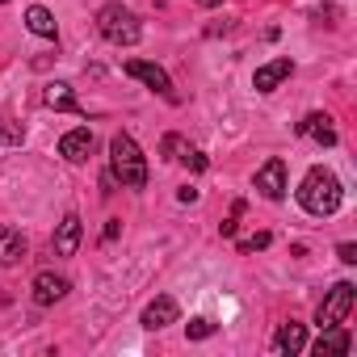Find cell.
<instances>
[{
	"label": "cell",
	"instance_id": "cell-1",
	"mask_svg": "<svg viewBox=\"0 0 357 357\" xmlns=\"http://www.w3.org/2000/svg\"><path fill=\"white\" fill-rule=\"evenodd\" d=\"M340 202H344V185L336 181V172H328L324 164L307 168L303 185H298V206L315 219H328V215L340 211Z\"/></svg>",
	"mask_w": 357,
	"mask_h": 357
},
{
	"label": "cell",
	"instance_id": "cell-2",
	"mask_svg": "<svg viewBox=\"0 0 357 357\" xmlns=\"http://www.w3.org/2000/svg\"><path fill=\"white\" fill-rule=\"evenodd\" d=\"M109 172L122 190H143L147 185V155L139 151V143L130 135L109 139Z\"/></svg>",
	"mask_w": 357,
	"mask_h": 357
},
{
	"label": "cell",
	"instance_id": "cell-3",
	"mask_svg": "<svg viewBox=\"0 0 357 357\" xmlns=\"http://www.w3.org/2000/svg\"><path fill=\"white\" fill-rule=\"evenodd\" d=\"M97 30H101V38L114 43V47H135V43L143 38V26H139V17H135L126 5H101V9H97Z\"/></svg>",
	"mask_w": 357,
	"mask_h": 357
},
{
	"label": "cell",
	"instance_id": "cell-4",
	"mask_svg": "<svg viewBox=\"0 0 357 357\" xmlns=\"http://www.w3.org/2000/svg\"><path fill=\"white\" fill-rule=\"evenodd\" d=\"M353 303H357V286H353V282H336V286L324 294V303H319V311H315V324H319V328L344 324L349 311H353Z\"/></svg>",
	"mask_w": 357,
	"mask_h": 357
},
{
	"label": "cell",
	"instance_id": "cell-5",
	"mask_svg": "<svg viewBox=\"0 0 357 357\" xmlns=\"http://www.w3.org/2000/svg\"><path fill=\"white\" fill-rule=\"evenodd\" d=\"M257 194L261 198H269V202H282L286 198V160H265L261 168H257Z\"/></svg>",
	"mask_w": 357,
	"mask_h": 357
},
{
	"label": "cell",
	"instance_id": "cell-6",
	"mask_svg": "<svg viewBox=\"0 0 357 357\" xmlns=\"http://www.w3.org/2000/svg\"><path fill=\"white\" fill-rule=\"evenodd\" d=\"M122 72H126L130 80H143L151 93H160V97L176 101V93H172V80H168V72H164V68H155V63H147V59H130Z\"/></svg>",
	"mask_w": 357,
	"mask_h": 357
},
{
	"label": "cell",
	"instance_id": "cell-7",
	"mask_svg": "<svg viewBox=\"0 0 357 357\" xmlns=\"http://www.w3.org/2000/svg\"><path fill=\"white\" fill-rule=\"evenodd\" d=\"M176 315H181V307H176V298H168V294H160V298H151L147 307H143V328L147 332H160V328H168V324H176Z\"/></svg>",
	"mask_w": 357,
	"mask_h": 357
},
{
	"label": "cell",
	"instance_id": "cell-8",
	"mask_svg": "<svg viewBox=\"0 0 357 357\" xmlns=\"http://www.w3.org/2000/svg\"><path fill=\"white\" fill-rule=\"evenodd\" d=\"M93 143H97L93 130H89V126H76V130H68V135L59 139V155L72 160V164H84V160L93 155Z\"/></svg>",
	"mask_w": 357,
	"mask_h": 357
},
{
	"label": "cell",
	"instance_id": "cell-9",
	"mask_svg": "<svg viewBox=\"0 0 357 357\" xmlns=\"http://www.w3.org/2000/svg\"><path fill=\"white\" fill-rule=\"evenodd\" d=\"M68 290H72L68 278H59V273H51V269L34 278V303H38V307H55V303H63Z\"/></svg>",
	"mask_w": 357,
	"mask_h": 357
},
{
	"label": "cell",
	"instance_id": "cell-10",
	"mask_svg": "<svg viewBox=\"0 0 357 357\" xmlns=\"http://www.w3.org/2000/svg\"><path fill=\"white\" fill-rule=\"evenodd\" d=\"M290 72H294V63H290V59H269V63H261V68H257L252 89H257V93H273L282 80H290Z\"/></svg>",
	"mask_w": 357,
	"mask_h": 357
},
{
	"label": "cell",
	"instance_id": "cell-11",
	"mask_svg": "<svg viewBox=\"0 0 357 357\" xmlns=\"http://www.w3.org/2000/svg\"><path fill=\"white\" fill-rule=\"evenodd\" d=\"M298 135L315 139L319 147H332V143H336V126H332V118H328V114H307V118L298 122Z\"/></svg>",
	"mask_w": 357,
	"mask_h": 357
},
{
	"label": "cell",
	"instance_id": "cell-12",
	"mask_svg": "<svg viewBox=\"0 0 357 357\" xmlns=\"http://www.w3.org/2000/svg\"><path fill=\"white\" fill-rule=\"evenodd\" d=\"M76 248H80V215L72 211V215H63V223L55 231V257H76Z\"/></svg>",
	"mask_w": 357,
	"mask_h": 357
},
{
	"label": "cell",
	"instance_id": "cell-13",
	"mask_svg": "<svg viewBox=\"0 0 357 357\" xmlns=\"http://www.w3.org/2000/svg\"><path fill=\"white\" fill-rule=\"evenodd\" d=\"M22 257H26V236H22L17 227H5V223H0V269L17 265Z\"/></svg>",
	"mask_w": 357,
	"mask_h": 357
},
{
	"label": "cell",
	"instance_id": "cell-14",
	"mask_svg": "<svg viewBox=\"0 0 357 357\" xmlns=\"http://www.w3.org/2000/svg\"><path fill=\"white\" fill-rule=\"evenodd\" d=\"M273 349H278V353H286V357L303 353V349H307V328H303V324H294V319H290V324H282V328H278V336H273Z\"/></svg>",
	"mask_w": 357,
	"mask_h": 357
},
{
	"label": "cell",
	"instance_id": "cell-15",
	"mask_svg": "<svg viewBox=\"0 0 357 357\" xmlns=\"http://www.w3.org/2000/svg\"><path fill=\"white\" fill-rule=\"evenodd\" d=\"M353 349V336L344 332V324H336V328H319V340L311 344V353H349Z\"/></svg>",
	"mask_w": 357,
	"mask_h": 357
},
{
	"label": "cell",
	"instance_id": "cell-16",
	"mask_svg": "<svg viewBox=\"0 0 357 357\" xmlns=\"http://www.w3.org/2000/svg\"><path fill=\"white\" fill-rule=\"evenodd\" d=\"M43 101H47L51 109H63V114H80V101H76L72 84H63V80H51V84H47V93H43Z\"/></svg>",
	"mask_w": 357,
	"mask_h": 357
},
{
	"label": "cell",
	"instance_id": "cell-17",
	"mask_svg": "<svg viewBox=\"0 0 357 357\" xmlns=\"http://www.w3.org/2000/svg\"><path fill=\"white\" fill-rule=\"evenodd\" d=\"M26 26H30L38 38H55V34H59V30H55V17H51L47 5H30V9H26Z\"/></svg>",
	"mask_w": 357,
	"mask_h": 357
},
{
	"label": "cell",
	"instance_id": "cell-18",
	"mask_svg": "<svg viewBox=\"0 0 357 357\" xmlns=\"http://www.w3.org/2000/svg\"><path fill=\"white\" fill-rule=\"evenodd\" d=\"M22 139H26L22 122H13V118L0 114V147H22Z\"/></svg>",
	"mask_w": 357,
	"mask_h": 357
},
{
	"label": "cell",
	"instance_id": "cell-19",
	"mask_svg": "<svg viewBox=\"0 0 357 357\" xmlns=\"http://www.w3.org/2000/svg\"><path fill=\"white\" fill-rule=\"evenodd\" d=\"M185 332H190V336H194V340H206V336H215V324H211V319H202V315H198V319H190V324H185Z\"/></svg>",
	"mask_w": 357,
	"mask_h": 357
},
{
	"label": "cell",
	"instance_id": "cell-20",
	"mask_svg": "<svg viewBox=\"0 0 357 357\" xmlns=\"http://www.w3.org/2000/svg\"><path fill=\"white\" fill-rule=\"evenodd\" d=\"M181 160H185L194 172H206V164H211V160H206V151H198V147H185V155H181Z\"/></svg>",
	"mask_w": 357,
	"mask_h": 357
},
{
	"label": "cell",
	"instance_id": "cell-21",
	"mask_svg": "<svg viewBox=\"0 0 357 357\" xmlns=\"http://www.w3.org/2000/svg\"><path fill=\"white\" fill-rule=\"evenodd\" d=\"M257 248H269V231H257V236L240 240V252H257Z\"/></svg>",
	"mask_w": 357,
	"mask_h": 357
},
{
	"label": "cell",
	"instance_id": "cell-22",
	"mask_svg": "<svg viewBox=\"0 0 357 357\" xmlns=\"http://www.w3.org/2000/svg\"><path fill=\"white\" fill-rule=\"evenodd\" d=\"M336 257H340L344 265H357V244H340V248H336Z\"/></svg>",
	"mask_w": 357,
	"mask_h": 357
},
{
	"label": "cell",
	"instance_id": "cell-23",
	"mask_svg": "<svg viewBox=\"0 0 357 357\" xmlns=\"http://www.w3.org/2000/svg\"><path fill=\"white\" fill-rule=\"evenodd\" d=\"M194 5H202V9H219L223 0H194Z\"/></svg>",
	"mask_w": 357,
	"mask_h": 357
},
{
	"label": "cell",
	"instance_id": "cell-24",
	"mask_svg": "<svg viewBox=\"0 0 357 357\" xmlns=\"http://www.w3.org/2000/svg\"><path fill=\"white\" fill-rule=\"evenodd\" d=\"M0 5H5V0H0Z\"/></svg>",
	"mask_w": 357,
	"mask_h": 357
}]
</instances>
